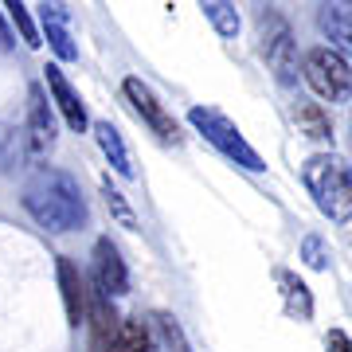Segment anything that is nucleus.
<instances>
[{
    "mask_svg": "<svg viewBox=\"0 0 352 352\" xmlns=\"http://www.w3.org/2000/svg\"><path fill=\"white\" fill-rule=\"evenodd\" d=\"M302 258H305V266H314V270H325V247H321V239H317V235H305L302 239Z\"/></svg>",
    "mask_w": 352,
    "mask_h": 352,
    "instance_id": "21",
    "label": "nucleus"
},
{
    "mask_svg": "<svg viewBox=\"0 0 352 352\" xmlns=\"http://www.w3.org/2000/svg\"><path fill=\"white\" fill-rule=\"evenodd\" d=\"M94 133H98V145L102 153H106V161H110L113 173H122V176H133V164H129V149H126V141H122V133L110 126V122H94Z\"/></svg>",
    "mask_w": 352,
    "mask_h": 352,
    "instance_id": "14",
    "label": "nucleus"
},
{
    "mask_svg": "<svg viewBox=\"0 0 352 352\" xmlns=\"http://www.w3.org/2000/svg\"><path fill=\"white\" fill-rule=\"evenodd\" d=\"M122 94H126V102L133 106V113H138V118L153 129V133H157V138H161V141H176L173 113L164 110L161 98H157V94L141 82V78H126V82H122Z\"/></svg>",
    "mask_w": 352,
    "mask_h": 352,
    "instance_id": "6",
    "label": "nucleus"
},
{
    "mask_svg": "<svg viewBox=\"0 0 352 352\" xmlns=\"http://www.w3.org/2000/svg\"><path fill=\"white\" fill-rule=\"evenodd\" d=\"M94 289L106 294V298H122L129 294V274H126V263L110 239H98L94 243Z\"/></svg>",
    "mask_w": 352,
    "mask_h": 352,
    "instance_id": "7",
    "label": "nucleus"
},
{
    "mask_svg": "<svg viewBox=\"0 0 352 352\" xmlns=\"http://www.w3.org/2000/svg\"><path fill=\"white\" fill-rule=\"evenodd\" d=\"M28 133H32V153L43 157V153L55 145V118H51V106L43 98V87H32L28 90Z\"/></svg>",
    "mask_w": 352,
    "mask_h": 352,
    "instance_id": "9",
    "label": "nucleus"
},
{
    "mask_svg": "<svg viewBox=\"0 0 352 352\" xmlns=\"http://www.w3.org/2000/svg\"><path fill=\"white\" fill-rule=\"evenodd\" d=\"M325 352H352V337H349V333H340V329H329Z\"/></svg>",
    "mask_w": 352,
    "mask_h": 352,
    "instance_id": "22",
    "label": "nucleus"
},
{
    "mask_svg": "<svg viewBox=\"0 0 352 352\" xmlns=\"http://www.w3.org/2000/svg\"><path fill=\"white\" fill-rule=\"evenodd\" d=\"M59 286H63V305H67V321L71 325H82L87 321V305H90V294H87V282L78 274V266L71 258H59Z\"/></svg>",
    "mask_w": 352,
    "mask_h": 352,
    "instance_id": "11",
    "label": "nucleus"
},
{
    "mask_svg": "<svg viewBox=\"0 0 352 352\" xmlns=\"http://www.w3.org/2000/svg\"><path fill=\"white\" fill-rule=\"evenodd\" d=\"M302 78L309 82L321 102H349L352 98V67L337 47H314L302 59Z\"/></svg>",
    "mask_w": 352,
    "mask_h": 352,
    "instance_id": "4",
    "label": "nucleus"
},
{
    "mask_svg": "<svg viewBox=\"0 0 352 352\" xmlns=\"http://www.w3.org/2000/svg\"><path fill=\"white\" fill-rule=\"evenodd\" d=\"M294 118H298V126H302L305 138L321 141V145H333V126H329L325 110H321L317 102H302V98H298V106H294Z\"/></svg>",
    "mask_w": 352,
    "mask_h": 352,
    "instance_id": "15",
    "label": "nucleus"
},
{
    "mask_svg": "<svg viewBox=\"0 0 352 352\" xmlns=\"http://www.w3.org/2000/svg\"><path fill=\"white\" fill-rule=\"evenodd\" d=\"M302 180L321 215H329L333 223H352V164L337 153H314L302 164Z\"/></svg>",
    "mask_w": 352,
    "mask_h": 352,
    "instance_id": "2",
    "label": "nucleus"
},
{
    "mask_svg": "<svg viewBox=\"0 0 352 352\" xmlns=\"http://www.w3.org/2000/svg\"><path fill=\"white\" fill-rule=\"evenodd\" d=\"M204 16L212 20V28H215L223 39H235V32H239V12H235V4L208 0V4H204Z\"/></svg>",
    "mask_w": 352,
    "mask_h": 352,
    "instance_id": "17",
    "label": "nucleus"
},
{
    "mask_svg": "<svg viewBox=\"0 0 352 352\" xmlns=\"http://www.w3.org/2000/svg\"><path fill=\"white\" fill-rule=\"evenodd\" d=\"M188 122H192L196 133H204V141H212L215 149L223 153L227 161H235L239 168H247V173H263V168H266V161L251 149V145H247V138L239 133V126H235L227 113L212 110V106H192Z\"/></svg>",
    "mask_w": 352,
    "mask_h": 352,
    "instance_id": "3",
    "label": "nucleus"
},
{
    "mask_svg": "<svg viewBox=\"0 0 352 352\" xmlns=\"http://www.w3.org/2000/svg\"><path fill=\"white\" fill-rule=\"evenodd\" d=\"M278 286H282V302H286V314L298 317V321H309L314 317V294L305 286L298 274H289V270H278Z\"/></svg>",
    "mask_w": 352,
    "mask_h": 352,
    "instance_id": "13",
    "label": "nucleus"
},
{
    "mask_svg": "<svg viewBox=\"0 0 352 352\" xmlns=\"http://www.w3.org/2000/svg\"><path fill=\"white\" fill-rule=\"evenodd\" d=\"M43 78H47V90H51V98H55V106H59V113H63V122L75 129V133H82V129H87V106H82V98L75 94V87L67 82V75L55 63H47L43 67Z\"/></svg>",
    "mask_w": 352,
    "mask_h": 352,
    "instance_id": "8",
    "label": "nucleus"
},
{
    "mask_svg": "<svg viewBox=\"0 0 352 352\" xmlns=\"http://www.w3.org/2000/svg\"><path fill=\"white\" fill-rule=\"evenodd\" d=\"M157 321H161V333H164V340H168V352H192L188 340H184V329H180V321H176V317L161 314Z\"/></svg>",
    "mask_w": 352,
    "mask_h": 352,
    "instance_id": "20",
    "label": "nucleus"
},
{
    "mask_svg": "<svg viewBox=\"0 0 352 352\" xmlns=\"http://www.w3.org/2000/svg\"><path fill=\"white\" fill-rule=\"evenodd\" d=\"M317 28L340 51H352V4H321L317 8Z\"/></svg>",
    "mask_w": 352,
    "mask_h": 352,
    "instance_id": "12",
    "label": "nucleus"
},
{
    "mask_svg": "<svg viewBox=\"0 0 352 352\" xmlns=\"http://www.w3.org/2000/svg\"><path fill=\"white\" fill-rule=\"evenodd\" d=\"M4 8H8V16H12V24L20 28V36H24V43H28V47H39L43 39H39L36 24H32V16H28V4H20V0H8Z\"/></svg>",
    "mask_w": 352,
    "mask_h": 352,
    "instance_id": "18",
    "label": "nucleus"
},
{
    "mask_svg": "<svg viewBox=\"0 0 352 352\" xmlns=\"http://www.w3.org/2000/svg\"><path fill=\"white\" fill-rule=\"evenodd\" d=\"M102 196H106V208H110V212L118 215V219H122V227H133V223H138V219H133V212H129L126 196H122V192L113 188L110 180H106V184H102Z\"/></svg>",
    "mask_w": 352,
    "mask_h": 352,
    "instance_id": "19",
    "label": "nucleus"
},
{
    "mask_svg": "<svg viewBox=\"0 0 352 352\" xmlns=\"http://www.w3.org/2000/svg\"><path fill=\"white\" fill-rule=\"evenodd\" d=\"M39 20H43V36L59 59H75L78 47L71 43V12L67 4H39Z\"/></svg>",
    "mask_w": 352,
    "mask_h": 352,
    "instance_id": "10",
    "label": "nucleus"
},
{
    "mask_svg": "<svg viewBox=\"0 0 352 352\" xmlns=\"http://www.w3.org/2000/svg\"><path fill=\"white\" fill-rule=\"evenodd\" d=\"M258 47H263V59L266 67L274 71V78L282 82V87H289V82H298V43H294V32H289V24L282 20L278 12H258Z\"/></svg>",
    "mask_w": 352,
    "mask_h": 352,
    "instance_id": "5",
    "label": "nucleus"
},
{
    "mask_svg": "<svg viewBox=\"0 0 352 352\" xmlns=\"http://www.w3.org/2000/svg\"><path fill=\"white\" fill-rule=\"evenodd\" d=\"M344 239H349V247H352V223H349V227H344Z\"/></svg>",
    "mask_w": 352,
    "mask_h": 352,
    "instance_id": "23",
    "label": "nucleus"
},
{
    "mask_svg": "<svg viewBox=\"0 0 352 352\" xmlns=\"http://www.w3.org/2000/svg\"><path fill=\"white\" fill-rule=\"evenodd\" d=\"M24 208L47 231H75L87 223V200L78 184L59 168H39L24 184Z\"/></svg>",
    "mask_w": 352,
    "mask_h": 352,
    "instance_id": "1",
    "label": "nucleus"
},
{
    "mask_svg": "<svg viewBox=\"0 0 352 352\" xmlns=\"http://www.w3.org/2000/svg\"><path fill=\"white\" fill-rule=\"evenodd\" d=\"M106 352H149V329L141 321H122V329L113 333Z\"/></svg>",
    "mask_w": 352,
    "mask_h": 352,
    "instance_id": "16",
    "label": "nucleus"
}]
</instances>
